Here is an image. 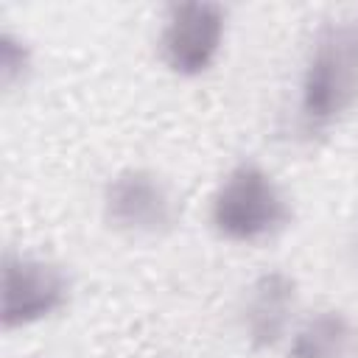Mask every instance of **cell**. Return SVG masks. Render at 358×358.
<instances>
[{
  "instance_id": "6da1fadb",
  "label": "cell",
  "mask_w": 358,
  "mask_h": 358,
  "mask_svg": "<svg viewBox=\"0 0 358 358\" xmlns=\"http://www.w3.org/2000/svg\"><path fill=\"white\" fill-rule=\"evenodd\" d=\"M294 218L277 179L257 162L229 168L210 199V224L229 243H260L282 232Z\"/></svg>"
},
{
  "instance_id": "7a4b0ae2",
  "label": "cell",
  "mask_w": 358,
  "mask_h": 358,
  "mask_svg": "<svg viewBox=\"0 0 358 358\" xmlns=\"http://www.w3.org/2000/svg\"><path fill=\"white\" fill-rule=\"evenodd\" d=\"M358 101V42L341 25H327L305 62L299 120L313 131L336 123Z\"/></svg>"
},
{
  "instance_id": "3957f363",
  "label": "cell",
  "mask_w": 358,
  "mask_h": 358,
  "mask_svg": "<svg viewBox=\"0 0 358 358\" xmlns=\"http://www.w3.org/2000/svg\"><path fill=\"white\" fill-rule=\"evenodd\" d=\"M70 277L67 271L36 255L3 257L0 271V322L6 330L31 327L50 319L70 302Z\"/></svg>"
},
{
  "instance_id": "277c9868",
  "label": "cell",
  "mask_w": 358,
  "mask_h": 358,
  "mask_svg": "<svg viewBox=\"0 0 358 358\" xmlns=\"http://www.w3.org/2000/svg\"><path fill=\"white\" fill-rule=\"evenodd\" d=\"M106 221L137 238H159L173 229L179 207L168 182L148 168H123L103 187Z\"/></svg>"
},
{
  "instance_id": "5b68a950",
  "label": "cell",
  "mask_w": 358,
  "mask_h": 358,
  "mask_svg": "<svg viewBox=\"0 0 358 358\" xmlns=\"http://www.w3.org/2000/svg\"><path fill=\"white\" fill-rule=\"evenodd\" d=\"M227 36V11L210 0L176 3L165 14L159 34V56L165 67L182 78L201 76L213 67Z\"/></svg>"
},
{
  "instance_id": "8992f818",
  "label": "cell",
  "mask_w": 358,
  "mask_h": 358,
  "mask_svg": "<svg viewBox=\"0 0 358 358\" xmlns=\"http://www.w3.org/2000/svg\"><path fill=\"white\" fill-rule=\"evenodd\" d=\"M296 280L280 268L263 271L252 280L241 308L243 336L255 350L277 347L294 322L296 310Z\"/></svg>"
},
{
  "instance_id": "52a82bcc",
  "label": "cell",
  "mask_w": 358,
  "mask_h": 358,
  "mask_svg": "<svg viewBox=\"0 0 358 358\" xmlns=\"http://www.w3.org/2000/svg\"><path fill=\"white\" fill-rule=\"evenodd\" d=\"M355 341V327L344 310L322 308L310 313L288 341V358H344Z\"/></svg>"
},
{
  "instance_id": "ba28073f",
  "label": "cell",
  "mask_w": 358,
  "mask_h": 358,
  "mask_svg": "<svg viewBox=\"0 0 358 358\" xmlns=\"http://www.w3.org/2000/svg\"><path fill=\"white\" fill-rule=\"evenodd\" d=\"M28 73H31V48L11 31H3L0 34V84H3V90L8 92L20 81L25 84Z\"/></svg>"
},
{
  "instance_id": "9c48e42d",
  "label": "cell",
  "mask_w": 358,
  "mask_h": 358,
  "mask_svg": "<svg viewBox=\"0 0 358 358\" xmlns=\"http://www.w3.org/2000/svg\"><path fill=\"white\" fill-rule=\"evenodd\" d=\"M350 257H352V263L358 266V224H355V229H352V235H350Z\"/></svg>"
}]
</instances>
